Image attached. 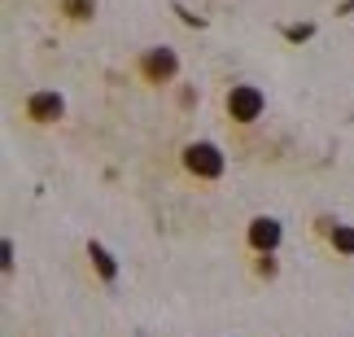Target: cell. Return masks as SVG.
Listing matches in <instances>:
<instances>
[{
	"label": "cell",
	"instance_id": "obj_6",
	"mask_svg": "<svg viewBox=\"0 0 354 337\" xmlns=\"http://www.w3.org/2000/svg\"><path fill=\"white\" fill-rule=\"evenodd\" d=\"M328 246H333L337 254H346V259H350V254H354V228L333 224V228H328Z\"/></svg>",
	"mask_w": 354,
	"mask_h": 337
},
{
	"label": "cell",
	"instance_id": "obj_8",
	"mask_svg": "<svg viewBox=\"0 0 354 337\" xmlns=\"http://www.w3.org/2000/svg\"><path fill=\"white\" fill-rule=\"evenodd\" d=\"M62 13L71 22H88L92 13H97V0H62Z\"/></svg>",
	"mask_w": 354,
	"mask_h": 337
},
{
	"label": "cell",
	"instance_id": "obj_2",
	"mask_svg": "<svg viewBox=\"0 0 354 337\" xmlns=\"http://www.w3.org/2000/svg\"><path fill=\"white\" fill-rule=\"evenodd\" d=\"M223 105H227V118H236V123H254V118H263L267 97H263V88H254V84H232V92L223 97Z\"/></svg>",
	"mask_w": 354,
	"mask_h": 337
},
{
	"label": "cell",
	"instance_id": "obj_1",
	"mask_svg": "<svg viewBox=\"0 0 354 337\" xmlns=\"http://www.w3.org/2000/svg\"><path fill=\"white\" fill-rule=\"evenodd\" d=\"M223 149L219 145H210V140H193V145H184V171L188 175H197V180H219L223 175Z\"/></svg>",
	"mask_w": 354,
	"mask_h": 337
},
{
	"label": "cell",
	"instance_id": "obj_9",
	"mask_svg": "<svg viewBox=\"0 0 354 337\" xmlns=\"http://www.w3.org/2000/svg\"><path fill=\"white\" fill-rule=\"evenodd\" d=\"M284 35H289V39H310V35H315V26H310V22H302V26H289Z\"/></svg>",
	"mask_w": 354,
	"mask_h": 337
},
{
	"label": "cell",
	"instance_id": "obj_5",
	"mask_svg": "<svg viewBox=\"0 0 354 337\" xmlns=\"http://www.w3.org/2000/svg\"><path fill=\"white\" fill-rule=\"evenodd\" d=\"M280 237H284V228L280 219H271V215H258V219H250V246L258 254H271L280 246Z\"/></svg>",
	"mask_w": 354,
	"mask_h": 337
},
{
	"label": "cell",
	"instance_id": "obj_10",
	"mask_svg": "<svg viewBox=\"0 0 354 337\" xmlns=\"http://www.w3.org/2000/svg\"><path fill=\"white\" fill-rule=\"evenodd\" d=\"M258 276H276V259H271V254L258 259Z\"/></svg>",
	"mask_w": 354,
	"mask_h": 337
},
{
	"label": "cell",
	"instance_id": "obj_3",
	"mask_svg": "<svg viewBox=\"0 0 354 337\" xmlns=\"http://www.w3.org/2000/svg\"><path fill=\"white\" fill-rule=\"evenodd\" d=\"M140 75L149 84H171L175 75H180V57H175V48H149L140 57Z\"/></svg>",
	"mask_w": 354,
	"mask_h": 337
},
{
	"label": "cell",
	"instance_id": "obj_4",
	"mask_svg": "<svg viewBox=\"0 0 354 337\" xmlns=\"http://www.w3.org/2000/svg\"><path fill=\"white\" fill-rule=\"evenodd\" d=\"M62 114H66L62 92H31V97H26V118H31V123H57Z\"/></svg>",
	"mask_w": 354,
	"mask_h": 337
},
{
	"label": "cell",
	"instance_id": "obj_7",
	"mask_svg": "<svg viewBox=\"0 0 354 337\" xmlns=\"http://www.w3.org/2000/svg\"><path fill=\"white\" fill-rule=\"evenodd\" d=\"M88 259L97 263V272H101L105 280H114V276H118V267H114V259H110V250H105L101 241H92V246H88Z\"/></svg>",
	"mask_w": 354,
	"mask_h": 337
}]
</instances>
